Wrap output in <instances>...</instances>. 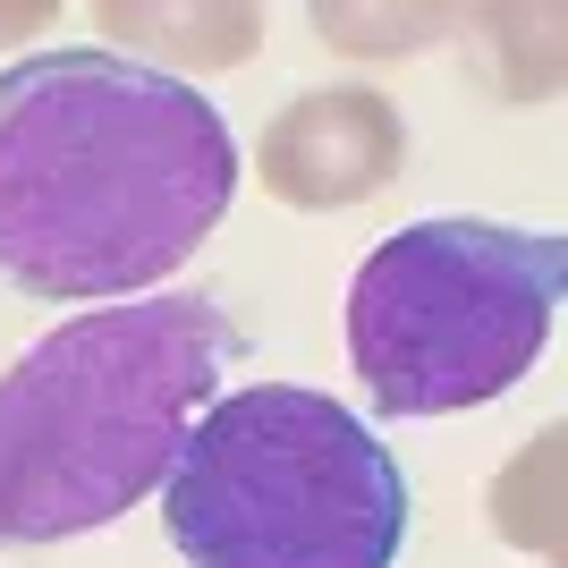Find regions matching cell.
I'll use <instances>...</instances> for the list:
<instances>
[{
	"instance_id": "6da1fadb",
	"label": "cell",
	"mask_w": 568,
	"mask_h": 568,
	"mask_svg": "<svg viewBox=\"0 0 568 568\" xmlns=\"http://www.w3.org/2000/svg\"><path fill=\"white\" fill-rule=\"evenodd\" d=\"M237 195V144L179 77L102 43L0 69V288L136 297L213 237Z\"/></svg>"
},
{
	"instance_id": "7a4b0ae2",
	"label": "cell",
	"mask_w": 568,
	"mask_h": 568,
	"mask_svg": "<svg viewBox=\"0 0 568 568\" xmlns=\"http://www.w3.org/2000/svg\"><path fill=\"white\" fill-rule=\"evenodd\" d=\"M246 332L204 288L60 323L0 374V551L69 544L162 493Z\"/></svg>"
},
{
	"instance_id": "3957f363",
	"label": "cell",
	"mask_w": 568,
	"mask_h": 568,
	"mask_svg": "<svg viewBox=\"0 0 568 568\" xmlns=\"http://www.w3.org/2000/svg\"><path fill=\"white\" fill-rule=\"evenodd\" d=\"M162 526L187 568H390L407 475L339 399L255 382L195 416Z\"/></svg>"
},
{
	"instance_id": "277c9868",
	"label": "cell",
	"mask_w": 568,
	"mask_h": 568,
	"mask_svg": "<svg viewBox=\"0 0 568 568\" xmlns=\"http://www.w3.org/2000/svg\"><path fill=\"white\" fill-rule=\"evenodd\" d=\"M568 246L509 221H416L348 288V356L382 416H458L518 390L560 323Z\"/></svg>"
},
{
	"instance_id": "5b68a950",
	"label": "cell",
	"mask_w": 568,
	"mask_h": 568,
	"mask_svg": "<svg viewBox=\"0 0 568 568\" xmlns=\"http://www.w3.org/2000/svg\"><path fill=\"white\" fill-rule=\"evenodd\" d=\"M255 170L288 213H348L407 170V128L374 85H314L272 111Z\"/></svg>"
},
{
	"instance_id": "8992f818",
	"label": "cell",
	"mask_w": 568,
	"mask_h": 568,
	"mask_svg": "<svg viewBox=\"0 0 568 568\" xmlns=\"http://www.w3.org/2000/svg\"><path fill=\"white\" fill-rule=\"evenodd\" d=\"M94 26L111 34V60H136V69H187L213 77L255 60L263 43V9H237V0H195V9H162V0H94Z\"/></svg>"
},
{
	"instance_id": "52a82bcc",
	"label": "cell",
	"mask_w": 568,
	"mask_h": 568,
	"mask_svg": "<svg viewBox=\"0 0 568 568\" xmlns=\"http://www.w3.org/2000/svg\"><path fill=\"white\" fill-rule=\"evenodd\" d=\"M467 60L500 102L560 94V9H467Z\"/></svg>"
},
{
	"instance_id": "ba28073f",
	"label": "cell",
	"mask_w": 568,
	"mask_h": 568,
	"mask_svg": "<svg viewBox=\"0 0 568 568\" xmlns=\"http://www.w3.org/2000/svg\"><path fill=\"white\" fill-rule=\"evenodd\" d=\"M560 442H568V433L544 425L509 467L493 475V493H484L493 535H500V544H518V551H535L544 568H560V551H568V526H560V458L568 450H560Z\"/></svg>"
},
{
	"instance_id": "9c48e42d",
	"label": "cell",
	"mask_w": 568,
	"mask_h": 568,
	"mask_svg": "<svg viewBox=\"0 0 568 568\" xmlns=\"http://www.w3.org/2000/svg\"><path fill=\"white\" fill-rule=\"evenodd\" d=\"M458 26V9H314V34L332 51H356V60H407V51L442 43Z\"/></svg>"
},
{
	"instance_id": "30bf717a",
	"label": "cell",
	"mask_w": 568,
	"mask_h": 568,
	"mask_svg": "<svg viewBox=\"0 0 568 568\" xmlns=\"http://www.w3.org/2000/svg\"><path fill=\"white\" fill-rule=\"evenodd\" d=\"M34 26H51L43 0H34V9H0V43H9V34H34Z\"/></svg>"
}]
</instances>
